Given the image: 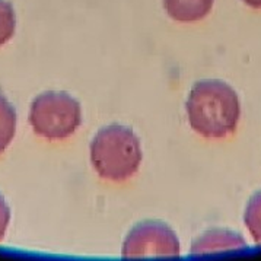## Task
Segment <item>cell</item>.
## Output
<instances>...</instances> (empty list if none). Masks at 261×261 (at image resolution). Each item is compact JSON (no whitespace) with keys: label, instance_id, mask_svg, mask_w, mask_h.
I'll use <instances>...</instances> for the list:
<instances>
[{"label":"cell","instance_id":"277c9868","mask_svg":"<svg viewBox=\"0 0 261 261\" xmlns=\"http://www.w3.org/2000/svg\"><path fill=\"white\" fill-rule=\"evenodd\" d=\"M179 241L168 225L158 220L137 223L125 237L123 257H177Z\"/></svg>","mask_w":261,"mask_h":261},{"label":"cell","instance_id":"52a82bcc","mask_svg":"<svg viewBox=\"0 0 261 261\" xmlns=\"http://www.w3.org/2000/svg\"><path fill=\"white\" fill-rule=\"evenodd\" d=\"M16 132V113L12 104L0 95V153L11 145Z\"/></svg>","mask_w":261,"mask_h":261},{"label":"cell","instance_id":"8992f818","mask_svg":"<svg viewBox=\"0 0 261 261\" xmlns=\"http://www.w3.org/2000/svg\"><path fill=\"white\" fill-rule=\"evenodd\" d=\"M215 0H164L167 13L178 22H197L209 15Z\"/></svg>","mask_w":261,"mask_h":261},{"label":"cell","instance_id":"9c48e42d","mask_svg":"<svg viewBox=\"0 0 261 261\" xmlns=\"http://www.w3.org/2000/svg\"><path fill=\"white\" fill-rule=\"evenodd\" d=\"M15 27L16 19L12 5L6 0H0V47L13 37Z\"/></svg>","mask_w":261,"mask_h":261},{"label":"cell","instance_id":"30bf717a","mask_svg":"<svg viewBox=\"0 0 261 261\" xmlns=\"http://www.w3.org/2000/svg\"><path fill=\"white\" fill-rule=\"evenodd\" d=\"M11 222V209L6 204V201L3 199V196L0 194V241L5 238L6 230Z\"/></svg>","mask_w":261,"mask_h":261},{"label":"cell","instance_id":"6da1fadb","mask_svg":"<svg viewBox=\"0 0 261 261\" xmlns=\"http://www.w3.org/2000/svg\"><path fill=\"white\" fill-rule=\"evenodd\" d=\"M186 110L191 128L206 139L229 137L235 133L241 118L238 94L218 79L194 84Z\"/></svg>","mask_w":261,"mask_h":261},{"label":"cell","instance_id":"3957f363","mask_svg":"<svg viewBox=\"0 0 261 261\" xmlns=\"http://www.w3.org/2000/svg\"><path fill=\"white\" fill-rule=\"evenodd\" d=\"M30 123L38 136L47 140H63L79 128L82 108L72 95L48 91L32 101Z\"/></svg>","mask_w":261,"mask_h":261},{"label":"cell","instance_id":"ba28073f","mask_svg":"<svg viewBox=\"0 0 261 261\" xmlns=\"http://www.w3.org/2000/svg\"><path fill=\"white\" fill-rule=\"evenodd\" d=\"M244 223L255 244L261 245V191L254 193L247 203Z\"/></svg>","mask_w":261,"mask_h":261},{"label":"cell","instance_id":"8fae6325","mask_svg":"<svg viewBox=\"0 0 261 261\" xmlns=\"http://www.w3.org/2000/svg\"><path fill=\"white\" fill-rule=\"evenodd\" d=\"M244 3L252 9H261V0H244Z\"/></svg>","mask_w":261,"mask_h":261},{"label":"cell","instance_id":"5b68a950","mask_svg":"<svg viewBox=\"0 0 261 261\" xmlns=\"http://www.w3.org/2000/svg\"><path fill=\"white\" fill-rule=\"evenodd\" d=\"M247 242L241 233L228 229H210L194 241L191 254H210L219 251L245 248Z\"/></svg>","mask_w":261,"mask_h":261},{"label":"cell","instance_id":"7a4b0ae2","mask_svg":"<svg viewBox=\"0 0 261 261\" xmlns=\"http://www.w3.org/2000/svg\"><path fill=\"white\" fill-rule=\"evenodd\" d=\"M139 137L124 125L111 124L101 128L91 143V162L98 175L123 182L137 172L142 162Z\"/></svg>","mask_w":261,"mask_h":261}]
</instances>
